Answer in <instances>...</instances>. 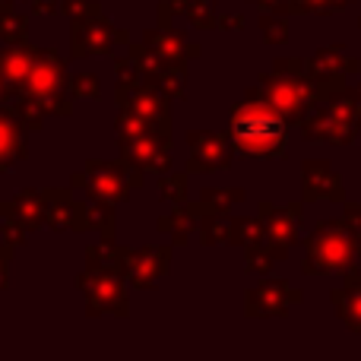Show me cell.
I'll return each instance as SVG.
<instances>
[{
  "mask_svg": "<svg viewBox=\"0 0 361 361\" xmlns=\"http://www.w3.org/2000/svg\"><path fill=\"white\" fill-rule=\"evenodd\" d=\"M231 146L254 159H276L286 149V118L257 89L231 111Z\"/></svg>",
  "mask_w": 361,
  "mask_h": 361,
  "instance_id": "obj_1",
  "label": "cell"
},
{
  "mask_svg": "<svg viewBox=\"0 0 361 361\" xmlns=\"http://www.w3.org/2000/svg\"><path fill=\"white\" fill-rule=\"evenodd\" d=\"M25 95L42 105L44 114H57V118H67L73 108H70V76H67V61H63L57 51H38V61L32 67V76L23 89Z\"/></svg>",
  "mask_w": 361,
  "mask_h": 361,
  "instance_id": "obj_2",
  "label": "cell"
},
{
  "mask_svg": "<svg viewBox=\"0 0 361 361\" xmlns=\"http://www.w3.org/2000/svg\"><path fill=\"white\" fill-rule=\"evenodd\" d=\"M143 175L146 171L127 165L124 159L121 162H95L92 159V162H86V169L70 178V187H82L89 193V200H102V203L118 206V203H127L133 187L143 184Z\"/></svg>",
  "mask_w": 361,
  "mask_h": 361,
  "instance_id": "obj_3",
  "label": "cell"
},
{
  "mask_svg": "<svg viewBox=\"0 0 361 361\" xmlns=\"http://www.w3.org/2000/svg\"><path fill=\"white\" fill-rule=\"evenodd\" d=\"M257 92H260L286 121H305L307 111H311V105H314V95H317L311 86V80H305L301 73L292 76L282 67H276L273 73H263Z\"/></svg>",
  "mask_w": 361,
  "mask_h": 361,
  "instance_id": "obj_4",
  "label": "cell"
},
{
  "mask_svg": "<svg viewBox=\"0 0 361 361\" xmlns=\"http://www.w3.org/2000/svg\"><path fill=\"white\" fill-rule=\"evenodd\" d=\"M76 286L86 295V314L99 317V314H114V317H127V279L121 269H99L86 267V273L76 276Z\"/></svg>",
  "mask_w": 361,
  "mask_h": 361,
  "instance_id": "obj_5",
  "label": "cell"
},
{
  "mask_svg": "<svg viewBox=\"0 0 361 361\" xmlns=\"http://www.w3.org/2000/svg\"><path fill=\"white\" fill-rule=\"evenodd\" d=\"M352 263V238L339 222L317 225L307 238V260L305 273H330V269H345Z\"/></svg>",
  "mask_w": 361,
  "mask_h": 361,
  "instance_id": "obj_6",
  "label": "cell"
},
{
  "mask_svg": "<svg viewBox=\"0 0 361 361\" xmlns=\"http://www.w3.org/2000/svg\"><path fill=\"white\" fill-rule=\"evenodd\" d=\"M121 159L140 171H156L165 175L171 171V133L149 130L137 133V137H118Z\"/></svg>",
  "mask_w": 361,
  "mask_h": 361,
  "instance_id": "obj_7",
  "label": "cell"
},
{
  "mask_svg": "<svg viewBox=\"0 0 361 361\" xmlns=\"http://www.w3.org/2000/svg\"><path fill=\"white\" fill-rule=\"evenodd\" d=\"M171 260V247L162 244H149V247H121V273H124L127 286L133 288H152L165 276Z\"/></svg>",
  "mask_w": 361,
  "mask_h": 361,
  "instance_id": "obj_8",
  "label": "cell"
},
{
  "mask_svg": "<svg viewBox=\"0 0 361 361\" xmlns=\"http://www.w3.org/2000/svg\"><path fill=\"white\" fill-rule=\"evenodd\" d=\"M114 95H118V105L124 111L140 114L143 121L171 133V95H165L159 86H152V82H146V86H118Z\"/></svg>",
  "mask_w": 361,
  "mask_h": 361,
  "instance_id": "obj_9",
  "label": "cell"
},
{
  "mask_svg": "<svg viewBox=\"0 0 361 361\" xmlns=\"http://www.w3.org/2000/svg\"><path fill=\"white\" fill-rule=\"evenodd\" d=\"M114 44H127V32L114 29L105 16H86L73 19V51L70 54L80 57H95V54H111Z\"/></svg>",
  "mask_w": 361,
  "mask_h": 361,
  "instance_id": "obj_10",
  "label": "cell"
},
{
  "mask_svg": "<svg viewBox=\"0 0 361 361\" xmlns=\"http://www.w3.org/2000/svg\"><path fill=\"white\" fill-rule=\"evenodd\" d=\"M187 146H190V162H187L190 171L209 175V171L228 169L231 165V143L222 137V133L190 130L187 133Z\"/></svg>",
  "mask_w": 361,
  "mask_h": 361,
  "instance_id": "obj_11",
  "label": "cell"
},
{
  "mask_svg": "<svg viewBox=\"0 0 361 361\" xmlns=\"http://www.w3.org/2000/svg\"><path fill=\"white\" fill-rule=\"evenodd\" d=\"M295 301H301V292L288 288V282H260L244 295V314L247 317H282Z\"/></svg>",
  "mask_w": 361,
  "mask_h": 361,
  "instance_id": "obj_12",
  "label": "cell"
},
{
  "mask_svg": "<svg viewBox=\"0 0 361 361\" xmlns=\"http://www.w3.org/2000/svg\"><path fill=\"white\" fill-rule=\"evenodd\" d=\"M352 105L349 102H333L324 111H314L301 121V130L307 140H326V143H349L352 140Z\"/></svg>",
  "mask_w": 361,
  "mask_h": 361,
  "instance_id": "obj_13",
  "label": "cell"
},
{
  "mask_svg": "<svg viewBox=\"0 0 361 361\" xmlns=\"http://www.w3.org/2000/svg\"><path fill=\"white\" fill-rule=\"evenodd\" d=\"M257 216L263 219V228H267V241L273 244L276 250L286 254L292 247V241L298 238V228H301V206L292 203V206H269V203H260V212Z\"/></svg>",
  "mask_w": 361,
  "mask_h": 361,
  "instance_id": "obj_14",
  "label": "cell"
},
{
  "mask_svg": "<svg viewBox=\"0 0 361 361\" xmlns=\"http://www.w3.org/2000/svg\"><path fill=\"white\" fill-rule=\"evenodd\" d=\"M29 156V127L13 114L10 105L0 108V175L13 171Z\"/></svg>",
  "mask_w": 361,
  "mask_h": 361,
  "instance_id": "obj_15",
  "label": "cell"
},
{
  "mask_svg": "<svg viewBox=\"0 0 361 361\" xmlns=\"http://www.w3.org/2000/svg\"><path fill=\"white\" fill-rule=\"evenodd\" d=\"M0 219H13L23 228H42L48 222V193L44 190H23L19 197L0 203Z\"/></svg>",
  "mask_w": 361,
  "mask_h": 361,
  "instance_id": "obj_16",
  "label": "cell"
},
{
  "mask_svg": "<svg viewBox=\"0 0 361 361\" xmlns=\"http://www.w3.org/2000/svg\"><path fill=\"white\" fill-rule=\"evenodd\" d=\"M35 61H38V51L29 48V42L25 44H6V51L0 48V73H4L6 86L13 89V95L25 89Z\"/></svg>",
  "mask_w": 361,
  "mask_h": 361,
  "instance_id": "obj_17",
  "label": "cell"
},
{
  "mask_svg": "<svg viewBox=\"0 0 361 361\" xmlns=\"http://www.w3.org/2000/svg\"><path fill=\"white\" fill-rule=\"evenodd\" d=\"M143 44L149 51H156V54L169 63H187L190 57L200 54V44H190L175 29H149L143 35Z\"/></svg>",
  "mask_w": 361,
  "mask_h": 361,
  "instance_id": "obj_18",
  "label": "cell"
},
{
  "mask_svg": "<svg viewBox=\"0 0 361 361\" xmlns=\"http://www.w3.org/2000/svg\"><path fill=\"white\" fill-rule=\"evenodd\" d=\"M305 197L307 200H339L343 184L330 171L326 162H307L305 165Z\"/></svg>",
  "mask_w": 361,
  "mask_h": 361,
  "instance_id": "obj_19",
  "label": "cell"
},
{
  "mask_svg": "<svg viewBox=\"0 0 361 361\" xmlns=\"http://www.w3.org/2000/svg\"><path fill=\"white\" fill-rule=\"evenodd\" d=\"M48 193V225L57 231L73 228L76 231V216H80V203H73V187H54Z\"/></svg>",
  "mask_w": 361,
  "mask_h": 361,
  "instance_id": "obj_20",
  "label": "cell"
},
{
  "mask_svg": "<svg viewBox=\"0 0 361 361\" xmlns=\"http://www.w3.org/2000/svg\"><path fill=\"white\" fill-rule=\"evenodd\" d=\"M203 216H206V206L200 203V200H197V203H180L178 209H171L169 216L159 219V228L171 231V235H175V244H184L187 235L197 228V222Z\"/></svg>",
  "mask_w": 361,
  "mask_h": 361,
  "instance_id": "obj_21",
  "label": "cell"
},
{
  "mask_svg": "<svg viewBox=\"0 0 361 361\" xmlns=\"http://www.w3.org/2000/svg\"><path fill=\"white\" fill-rule=\"evenodd\" d=\"M76 231H95V235H102V238H114V209H111V203H102V200L80 203Z\"/></svg>",
  "mask_w": 361,
  "mask_h": 361,
  "instance_id": "obj_22",
  "label": "cell"
},
{
  "mask_svg": "<svg viewBox=\"0 0 361 361\" xmlns=\"http://www.w3.org/2000/svg\"><path fill=\"white\" fill-rule=\"evenodd\" d=\"M29 38V19L13 6V0L0 4V42L6 44H25Z\"/></svg>",
  "mask_w": 361,
  "mask_h": 361,
  "instance_id": "obj_23",
  "label": "cell"
},
{
  "mask_svg": "<svg viewBox=\"0 0 361 361\" xmlns=\"http://www.w3.org/2000/svg\"><path fill=\"white\" fill-rule=\"evenodd\" d=\"M231 238V216L228 212H206L200 219V244L203 247H216V244Z\"/></svg>",
  "mask_w": 361,
  "mask_h": 361,
  "instance_id": "obj_24",
  "label": "cell"
},
{
  "mask_svg": "<svg viewBox=\"0 0 361 361\" xmlns=\"http://www.w3.org/2000/svg\"><path fill=\"white\" fill-rule=\"evenodd\" d=\"M267 241V228H263V219H244V216H231V238L228 244L238 247H250V244H263Z\"/></svg>",
  "mask_w": 361,
  "mask_h": 361,
  "instance_id": "obj_25",
  "label": "cell"
},
{
  "mask_svg": "<svg viewBox=\"0 0 361 361\" xmlns=\"http://www.w3.org/2000/svg\"><path fill=\"white\" fill-rule=\"evenodd\" d=\"M333 305H336L339 317H343L352 330H361V282L333 292Z\"/></svg>",
  "mask_w": 361,
  "mask_h": 361,
  "instance_id": "obj_26",
  "label": "cell"
},
{
  "mask_svg": "<svg viewBox=\"0 0 361 361\" xmlns=\"http://www.w3.org/2000/svg\"><path fill=\"white\" fill-rule=\"evenodd\" d=\"M86 257H89V267H99V269H118L121 267V247L114 244V238H102V241L89 244Z\"/></svg>",
  "mask_w": 361,
  "mask_h": 361,
  "instance_id": "obj_27",
  "label": "cell"
},
{
  "mask_svg": "<svg viewBox=\"0 0 361 361\" xmlns=\"http://www.w3.org/2000/svg\"><path fill=\"white\" fill-rule=\"evenodd\" d=\"M244 257H247V269H254V273H269L273 263H279L286 254L276 250L273 244H269V247H263V244H250V247H244Z\"/></svg>",
  "mask_w": 361,
  "mask_h": 361,
  "instance_id": "obj_28",
  "label": "cell"
},
{
  "mask_svg": "<svg viewBox=\"0 0 361 361\" xmlns=\"http://www.w3.org/2000/svg\"><path fill=\"white\" fill-rule=\"evenodd\" d=\"M238 200H244V190H216V187H209V190H203L200 203L206 206V212H228Z\"/></svg>",
  "mask_w": 361,
  "mask_h": 361,
  "instance_id": "obj_29",
  "label": "cell"
},
{
  "mask_svg": "<svg viewBox=\"0 0 361 361\" xmlns=\"http://www.w3.org/2000/svg\"><path fill=\"white\" fill-rule=\"evenodd\" d=\"M159 193H162V200L165 203H175L180 206L187 200V178L184 175H178V171H165L162 178H159Z\"/></svg>",
  "mask_w": 361,
  "mask_h": 361,
  "instance_id": "obj_30",
  "label": "cell"
},
{
  "mask_svg": "<svg viewBox=\"0 0 361 361\" xmlns=\"http://www.w3.org/2000/svg\"><path fill=\"white\" fill-rule=\"evenodd\" d=\"M260 29H263V38H267L269 44H282L288 38V25H286V19H279V16H263L260 19Z\"/></svg>",
  "mask_w": 361,
  "mask_h": 361,
  "instance_id": "obj_31",
  "label": "cell"
},
{
  "mask_svg": "<svg viewBox=\"0 0 361 361\" xmlns=\"http://www.w3.org/2000/svg\"><path fill=\"white\" fill-rule=\"evenodd\" d=\"M70 89H73L76 99H99V76L92 73H76L73 80H70Z\"/></svg>",
  "mask_w": 361,
  "mask_h": 361,
  "instance_id": "obj_32",
  "label": "cell"
},
{
  "mask_svg": "<svg viewBox=\"0 0 361 361\" xmlns=\"http://www.w3.org/2000/svg\"><path fill=\"white\" fill-rule=\"evenodd\" d=\"M61 13H67L70 19H86V16H102L99 0H67L61 6Z\"/></svg>",
  "mask_w": 361,
  "mask_h": 361,
  "instance_id": "obj_33",
  "label": "cell"
},
{
  "mask_svg": "<svg viewBox=\"0 0 361 361\" xmlns=\"http://www.w3.org/2000/svg\"><path fill=\"white\" fill-rule=\"evenodd\" d=\"M25 231L19 222H13V219H4V241L10 244V247H16V244H25Z\"/></svg>",
  "mask_w": 361,
  "mask_h": 361,
  "instance_id": "obj_34",
  "label": "cell"
},
{
  "mask_svg": "<svg viewBox=\"0 0 361 361\" xmlns=\"http://www.w3.org/2000/svg\"><path fill=\"white\" fill-rule=\"evenodd\" d=\"M6 279H10V244L0 247V292L6 288Z\"/></svg>",
  "mask_w": 361,
  "mask_h": 361,
  "instance_id": "obj_35",
  "label": "cell"
},
{
  "mask_svg": "<svg viewBox=\"0 0 361 361\" xmlns=\"http://www.w3.org/2000/svg\"><path fill=\"white\" fill-rule=\"evenodd\" d=\"M241 25H244L241 16H225V13H222V23H219V29H241Z\"/></svg>",
  "mask_w": 361,
  "mask_h": 361,
  "instance_id": "obj_36",
  "label": "cell"
},
{
  "mask_svg": "<svg viewBox=\"0 0 361 361\" xmlns=\"http://www.w3.org/2000/svg\"><path fill=\"white\" fill-rule=\"evenodd\" d=\"M10 99H13V89L6 86L4 73H0V108H4V105H10Z\"/></svg>",
  "mask_w": 361,
  "mask_h": 361,
  "instance_id": "obj_37",
  "label": "cell"
},
{
  "mask_svg": "<svg viewBox=\"0 0 361 361\" xmlns=\"http://www.w3.org/2000/svg\"><path fill=\"white\" fill-rule=\"evenodd\" d=\"M32 13H57V4H51V0H35Z\"/></svg>",
  "mask_w": 361,
  "mask_h": 361,
  "instance_id": "obj_38",
  "label": "cell"
},
{
  "mask_svg": "<svg viewBox=\"0 0 361 361\" xmlns=\"http://www.w3.org/2000/svg\"><path fill=\"white\" fill-rule=\"evenodd\" d=\"M254 4H260L263 10H279V6H286L288 0H254Z\"/></svg>",
  "mask_w": 361,
  "mask_h": 361,
  "instance_id": "obj_39",
  "label": "cell"
}]
</instances>
